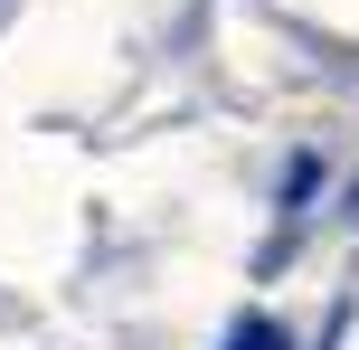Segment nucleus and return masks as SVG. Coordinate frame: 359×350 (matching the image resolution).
<instances>
[{
	"instance_id": "1",
	"label": "nucleus",
	"mask_w": 359,
	"mask_h": 350,
	"mask_svg": "<svg viewBox=\"0 0 359 350\" xmlns=\"http://www.w3.org/2000/svg\"><path fill=\"white\" fill-rule=\"evenodd\" d=\"M312 189H322V161H312V152H303V161L284 170V208H312Z\"/></svg>"
},
{
	"instance_id": "2",
	"label": "nucleus",
	"mask_w": 359,
	"mask_h": 350,
	"mask_svg": "<svg viewBox=\"0 0 359 350\" xmlns=\"http://www.w3.org/2000/svg\"><path fill=\"white\" fill-rule=\"evenodd\" d=\"M227 350H284V332H274L265 313H246V322H236V332H227Z\"/></svg>"
},
{
	"instance_id": "3",
	"label": "nucleus",
	"mask_w": 359,
	"mask_h": 350,
	"mask_svg": "<svg viewBox=\"0 0 359 350\" xmlns=\"http://www.w3.org/2000/svg\"><path fill=\"white\" fill-rule=\"evenodd\" d=\"M350 218H359V189H350Z\"/></svg>"
}]
</instances>
